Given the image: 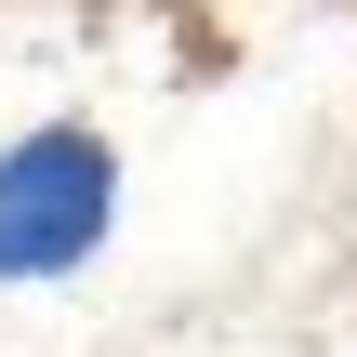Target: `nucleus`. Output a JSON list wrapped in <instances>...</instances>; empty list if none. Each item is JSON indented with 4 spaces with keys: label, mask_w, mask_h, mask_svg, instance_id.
<instances>
[{
    "label": "nucleus",
    "mask_w": 357,
    "mask_h": 357,
    "mask_svg": "<svg viewBox=\"0 0 357 357\" xmlns=\"http://www.w3.org/2000/svg\"><path fill=\"white\" fill-rule=\"evenodd\" d=\"M106 238H119V132L106 119L0 132V291H53Z\"/></svg>",
    "instance_id": "f257e3e1"
}]
</instances>
